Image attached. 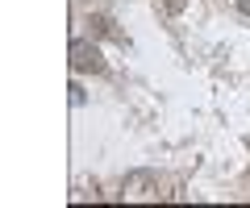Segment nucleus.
<instances>
[{
	"label": "nucleus",
	"mask_w": 250,
	"mask_h": 208,
	"mask_svg": "<svg viewBox=\"0 0 250 208\" xmlns=\"http://www.w3.org/2000/svg\"><path fill=\"white\" fill-rule=\"evenodd\" d=\"M71 71L83 75V71H104V58H100V50L92 42H71Z\"/></svg>",
	"instance_id": "f257e3e1"
},
{
	"label": "nucleus",
	"mask_w": 250,
	"mask_h": 208,
	"mask_svg": "<svg viewBox=\"0 0 250 208\" xmlns=\"http://www.w3.org/2000/svg\"><path fill=\"white\" fill-rule=\"evenodd\" d=\"M184 9V0H167V13H179Z\"/></svg>",
	"instance_id": "f03ea898"
},
{
	"label": "nucleus",
	"mask_w": 250,
	"mask_h": 208,
	"mask_svg": "<svg viewBox=\"0 0 250 208\" xmlns=\"http://www.w3.org/2000/svg\"><path fill=\"white\" fill-rule=\"evenodd\" d=\"M238 13H246V17H250V0H238Z\"/></svg>",
	"instance_id": "7ed1b4c3"
}]
</instances>
